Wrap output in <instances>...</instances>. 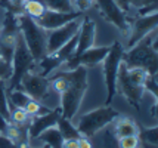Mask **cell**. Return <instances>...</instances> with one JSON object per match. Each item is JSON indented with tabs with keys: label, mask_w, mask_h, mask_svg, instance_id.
Wrapping results in <instances>:
<instances>
[{
	"label": "cell",
	"mask_w": 158,
	"mask_h": 148,
	"mask_svg": "<svg viewBox=\"0 0 158 148\" xmlns=\"http://www.w3.org/2000/svg\"><path fill=\"white\" fill-rule=\"evenodd\" d=\"M44 6L50 11L58 12H74V6L71 0H41Z\"/></svg>",
	"instance_id": "obj_22"
},
{
	"label": "cell",
	"mask_w": 158,
	"mask_h": 148,
	"mask_svg": "<svg viewBox=\"0 0 158 148\" xmlns=\"http://www.w3.org/2000/svg\"><path fill=\"white\" fill-rule=\"evenodd\" d=\"M56 127H58V130L61 132L64 139H78V138L81 136L80 132L77 130V127L73 126L71 120L65 119V117H62V116H59V119L56 121Z\"/></svg>",
	"instance_id": "obj_17"
},
{
	"label": "cell",
	"mask_w": 158,
	"mask_h": 148,
	"mask_svg": "<svg viewBox=\"0 0 158 148\" xmlns=\"http://www.w3.org/2000/svg\"><path fill=\"white\" fill-rule=\"evenodd\" d=\"M6 120L3 119V116H2V114H0V132H2V133H3V132H5V127H6Z\"/></svg>",
	"instance_id": "obj_37"
},
{
	"label": "cell",
	"mask_w": 158,
	"mask_h": 148,
	"mask_svg": "<svg viewBox=\"0 0 158 148\" xmlns=\"http://www.w3.org/2000/svg\"><path fill=\"white\" fill-rule=\"evenodd\" d=\"M155 31L143 37L133 48L123 52V61L127 67H138L143 68L148 74H157V40H155Z\"/></svg>",
	"instance_id": "obj_2"
},
{
	"label": "cell",
	"mask_w": 158,
	"mask_h": 148,
	"mask_svg": "<svg viewBox=\"0 0 158 148\" xmlns=\"http://www.w3.org/2000/svg\"><path fill=\"white\" fill-rule=\"evenodd\" d=\"M157 0H129V5L136 9H140V7L149 6V5H155Z\"/></svg>",
	"instance_id": "obj_30"
},
{
	"label": "cell",
	"mask_w": 158,
	"mask_h": 148,
	"mask_svg": "<svg viewBox=\"0 0 158 148\" xmlns=\"http://www.w3.org/2000/svg\"><path fill=\"white\" fill-rule=\"evenodd\" d=\"M123 44L120 42H115L110 46V50L103 59V74H105V85H106V105H110L112 98L117 92V74L118 67L121 64L123 58Z\"/></svg>",
	"instance_id": "obj_6"
},
{
	"label": "cell",
	"mask_w": 158,
	"mask_h": 148,
	"mask_svg": "<svg viewBox=\"0 0 158 148\" xmlns=\"http://www.w3.org/2000/svg\"><path fill=\"white\" fill-rule=\"evenodd\" d=\"M24 110L27 111V114L30 117H31V116H39V114L50 111V110H48V108H44V107L41 105V102H39V101H35V99H33V98L27 102V105L24 107Z\"/></svg>",
	"instance_id": "obj_25"
},
{
	"label": "cell",
	"mask_w": 158,
	"mask_h": 148,
	"mask_svg": "<svg viewBox=\"0 0 158 148\" xmlns=\"http://www.w3.org/2000/svg\"><path fill=\"white\" fill-rule=\"evenodd\" d=\"M103 144H105V148H120L118 147L117 138H115V136H112L110 132L105 135V141H103Z\"/></svg>",
	"instance_id": "obj_31"
},
{
	"label": "cell",
	"mask_w": 158,
	"mask_h": 148,
	"mask_svg": "<svg viewBox=\"0 0 158 148\" xmlns=\"http://www.w3.org/2000/svg\"><path fill=\"white\" fill-rule=\"evenodd\" d=\"M98 3V7L101 11V15L111 22L112 25H115L120 31H129V19L126 16V12H123L115 0H95Z\"/></svg>",
	"instance_id": "obj_10"
},
{
	"label": "cell",
	"mask_w": 158,
	"mask_h": 148,
	"mask_svg": "<svg viewBox=\"0 0 158 148\" xmlns=\"http://www.w3.org/2000/svg\"><path fill=\"white\" fill-rule=\"evenodd\" d=\"M81 21H83V16H80V18H76L73 21L67 22L62 27L46 31V50H48V53L56 52L62 44H65L68 42L73 36H76L78 33V30H80Z\"/></svg>",
	"instance_id": "obj_7"
},
{
	"label": "cell",
	"mask_w": 158,
	"mask_h": 148,
	"mask_svg": "<svg viewBox=\"0 0 158 148\" xmlns=\"http://www.w3.org/2000/svg\"><path fill=\"white\" fill-rule=\"evenodd\" d=\"M28 119L30 116L24 108H18L9 102V121H12L16 126H24L28 123Z\"/></svg>",
	"instance_id": "obj_20"
},
{
	"label": "cell",
	"mask_w": 158,
	"mask_h": 148,
	"mask_svg": "<svg viewBox=\"0 0 158 148\" xmlns=\"http://www.w3.org/2000/svg\"><path fill=\"white\" fill-rule=\"evenodd\" d=\"M115 3H117L118 7H120L123 12H129V9H130L129 0H115Z\"/></svg>",
	"instance_id": "obj_35"
},
{
	"label": "cell",
	"mask_w": 158,
	"mask_h": 148,
	"mask_svg": "<svg viewBox=\"0 0 158 148\" xmlns=\"http://www.w3.org/2000/svg\"><path fill=\"white\" fill-rule=\"evenodd\" d=\"M138 136H139V139H140V142H145V144H148V145H154V147H157L158 129L155 126L148 127V129H143V130H140V129H139Z\"/></svg>",
	"instance_id": "obj_24"
},
{
	"label": "cell",
	"mask_w": 158,
	"mask_h": 148,
	"mask_svg": "<svg viewBox=\"0 0 158 148\" xmlns=\"http://www.w3.org/2000/svg\"><path fill=\"white\" fill-rule=\"evenodd\" d=\"M78 148H92V144L86 136H80L78 138Z\"/></svg>",
	"instance_id": "obj_36"
},
{
	"label": "cell",
	"mask_w": 158,
	"mask_h": 148,
	"mask_svg": "<svg viewBox=\"0 0 158 148\" xmlns=\"http://www.w3.org/2000/svg\"><path fill=\"white\" fill-rule=\"evenodd\" d=\"M35 65H37V62L34 61L31 52L28 50L27 44H25L22 36H21V31H19V34L16 37L14 57H12V76L9 78L7 91L18 89V87H19V83H21V78L24 77L27 73L34 70Z\"/></svg>",
	"instance_id": "obj_4"
},
{
	"label": "cell",
	"mask_w": 158,
	"mask_h": 148,
	"mask_svg": "<svg viewBox=\"0 0 158 148\" xmlns=\"http://www.w3.org/2000/svg\"><path fill=\"white\" fill-rule=\"evenodd\" d=\"M39 139H41L43 142H46L48 145H50V148H62V142H64V138H62L61 132L58 130V127L52 126L43 130L39 136Z\"/></svg>",
	"instance_id": "obj_16"
},
{
	"label": "cell",
	"mask_w": 158,
	"mask_h": 148,
	"mask_svg": "<svg viewBox=\"0 0 158 148\" xmlns=\"http://www.w3.org/2000/svg\"><path fill=\"white\" fill-rule=\"evenodd\" d=\"M59 116H61V110L48 111V113L35 116L31 121V125L28 126V136L31 139H35L43 130H46L52 126H56V121L59 119Z\"/></svg>",
	"instance_id": "obj_14"
},
{
	"label": "cell",
	"mask_w": 158,
	"mask_h": 148,
	"mask_svg": "<svg viewBox=\"0 0 158 148\" xmlns=\"http://www.w3.org/2000/svg\"><path fill=\"white\" fill-rule=\"evenodd\" d=\"M154 12H157V3H155V5H149V6H145V7H140V9H138L139 16L154 14Z\"/></svg>",
	"instance_id": "obj_32"
},
{
	"label": "cell",
	"mask_w": 158,
	"mask_h": 148,
	"mask_svg": "<svg viewBox=\"0 0 158 148\" xmlns=\"http://www.w3.org/2000/svg\"><path fill=\"white\" fill-rule=\"evenodd\" d=\"M10 76H12V64L0 57V78L6 82L10 78Z\"/></svg>",
	"instance_id": "obj_28"
},
{
	"label": "cell",
	"mask_w": 158,
	"mask_h": 148,
	"mask_svg": "<svg viewBox=\"0 0 158 148\" xmlns=\"http://www.w3.org/2000/svg\"><path fill=\"white\" fill-rule=\"evenodd\" d=\"M95 37H96V22L83 18L80 30H78V39H77V48L73 57H78L84 50H87L95 44Z\"/></svg>",
	"instance_id": "obj_13"
},
{
	"label": "cell",
	"mask_w": 158,
	"mask_h": 148,
	"mask_svg": "<svg viewBox=\"0 0 158 148\" xmlns=\"http://www.w3.org/2000/svg\"><path fill=\"white\" fill-rule=\"evenodd\" d=\"M16 16H18V22H19L21 36H22L24 42L27 44L28 50L31 52L34 61L39 62L40 59H43L48 55V50H46V30H43L33 18L27 16L25 14L16 15Z\"/></svg>",
	"instance_id": "obj_3"
},
{
	"label": "cell",
	"mask_w": 158,
	"mask_h": 148,
	"mask_svg": "<svg viewBox=\"0 0 158 148\" xmlns=\"http://www.w3.org/2000/svg\"><path fill=\"white\" fill-rule=\"evenodd\" d=\"M48 7L44 6V3L41 2V0H27L25 2V5L22 7V11H24V14L30 16V18H33V19H39L41 15L44 14V11H46Z\"/></svg>",
	"instance_id": "obj_19"
},
{
	"label": "cell",
	"mask_w": 158,
	"mask_h": 148,
	"mask_svg": "<svg viewBox=\"0 0 158 148\" xmlns=\"http://www.w3.org/2000/svg\"><path fill=\"white\" fill-rule=\"evenodd\" d=\"M18 89L24 91L30 98L41 102L50 95L52 87H50V82L44 76H41L39 73H34V71H30L21 78Z\"/></svg>",
	"instance_id": "obj_8"
},
{
	"label": "cell",
	"mask_w": 158,
	"mask_h": 148,
	"mask_svg": "<svg viewBox=\"0 0 158 148\" xmlns=\"http://www.w3.org/2000/svg\"><path fill=\"white\" fill-rule=\"evenodd\" d=\"M93 5H95V0H74V2H73L74 11L80 12V14L87 12V11H89Z\"/></svg>",
	"instance_id": "obj_29"
},
{
	"label": "cell",
	"mask_w": 158,
	"mask_h": 148,
	"mask_svg": "<svg viewBox=\"0 0 158 148\" xmlns=\"http://www.w3.org/2000/svg\"><path fill=\"white\" fill-rule=\"evenodd\" d=\"M139 133V126L133 121V120L127 119H118L117 125H115V138H123V136H130V135H138Z\"/></svg>",
	"instance_id": "obj_15"
},
{
	"label": "cell",
	"mask_w": 158,
	"mask_h": 148,
	"mask_svg": "<svg viewBox=\"0 0 158 148\" xmlns=\"http://www.w3.org/2000/svg\"><path fill=\"white\" fill-rule=\"evenodd\" d=\"M143 89L148 92H151L152 95L155 96L157 99V74H148L146 78H145V83H143Z\"/></svg>",
	"instance_id": "obj_27"
},
{
	"label": "cell",
	"mask_w": 158,
	"mask_h": 148,
	"mask_svg": "<svg viewBox=\"0 0 158 148\" xmlns=\"http://www.w3.org/2000/svg\"><path fill=\"white\" fill-rule=\"evenodd\" d=\"M0 133H2V132H0Z\"/></svg>",
	"instance_id": "obj_38"
},
{
	"label": "cell",
	"mask_w": 158,
	"mask_h": 148,
	"mask_svg": "<svg viewBox=\"0 0 158 148\" xmlns=\"http://www.w3.org/2000/svg\"><path fill=\"white\" fill-rule=\"evenodd\" d=\"M77 39H78V33H77L76 36H73L68 42L65 43V44H62V46L56 50V52H53V53H52L53 57H56L59 61H61L62 65H64V62H65V61H68L69 58L74 55L76 48H77Z\"/></svg>",
	"instance_id": "obj_18"
},
{
	"label": "cell",
	"mask_w": 158,
	"mask_h": 148,
	"mask_svg": "<svg viewBox=\"0 0 158 148\" xmlns=\"http://www.w3.org/2000/svg\"><path fill=\"white\" fill-rule=\"evenodd\" d=\"M0 148H16V147H15V144L7 136L0 133Z\"/></svg>",
	"instance_id": "obj_33"
},
{
	"label": "cell",
	"mask_w": 158,
	"mask_h": 148,
	"mask_svg": "<svg viewBox=\"0 0 158 148\" xmlns=\"http://www.w3.org/2000/svg\"><path fill=\"white\" fill-rule=\"evenodd\" d=\"M118 113L111 108L110 105L102 107V108H96L90 113H86L84 116H81L78 119V123H77V130L80 132L81 136H86V138H90L93 135L99 132L101 129L110 125L112 120L117 119Z\"/></svg>",
	"instance_id": "obj_5"
},
{
	"label": "cell",
	"mask_w": 158,
	"mask_h": 148,
	"mask_svg": "<svg viewBox=\"0 0 158 148\" xmlns=\"http://www.w3.org/2000/svg\"><path fill=\"white\" fill-rule=\"evenodd\" d=\"M7 99L12 105L18 107V108H24L31 98L21 89H12V91H7Z\"/></svg>",
	"instance_id": "obj_21"
},
{
	"label": "cell",
	"mask_w": 158,
	"mask_h": 148,
	"mask_svg": "<svg viewBox=\"0 0 158 148\" xmlns=\"http://www.w3.org/2000/svg\"><path fill=\"white\" fill-rule=\"evenodd\" d=\"M65 77L68 80V85L61 95V116L68 120H73L77 114L83 96L87 91V68L78 65L74 70L64 71Z\"/></svg>",
	"instance_id": "obj_1"
},
{
	"label": "cell",
	"mask_w": 158,
	"mask_h": 148,
	"mask_svg": "<svg viewBox=\"0 0 158 148\" xmlns=\"http://www.w3.org/2000/svg\"><path fill=\"white\" fill-rule=\"evenodd\" d=\"M117 89H120V92L123 93V96L131 107H135L136 110H139V102L142 99L143 95V86H139L136 83H133L129 76H127V67L126 64L121 61L120 67H118V74H117Z\"/></svg>",
	"instance_id": "obj_9"
},
{
	"label": "cell",
	"mask_w": 158,
	"mask_h": 148,
	"mask_svg": "<svg viewBox=\"0 0 158 148\" xmlns=\"http://www.w3.org/2000/svg\"><path fill=\"white\" fill-rule=\"evenodd\" d=\"M83 16V14L80 12H58V11H50V9H46L44 11V14L41 15L39 19H35V22L40 25L43 30H55L58 27H62V25H65L67 22L73 21V19H76V18H80Z\"/></svg>",
	"instance_id": "obj_12"
},
{
	"label": "cell",
	"mask_w": 158,
	"mask_h": 148,
	"mask_svg": "<svg viewBox=\"0 0 158 148\" xmlns=\"http://www.w3.org/2000/svg\"><path fill=\"white\" fill-rule=\"evenodd\" d=\"M157 24H158V14L149 15H143V16H139L138 19H135L133 25L130 30V37H129V43L127 46L133 48L138 42H140L143 37H146L148 34H151L152 31L157 30Z\"/></svg>",
	"instance_id": "obj_11"
},
{
	"label": "cell",
	"mask_w": 158,
	"mask_h": 148,
	"mask_svg": "<svg viewBox=\"0 0 158 148\" xmlns=\"http://www.w3.org/2000/svg\"><path fill=\"white\" fill-rule=\"evenodd\" d=\"M117 141L120 148H140V139L138 135L123 136V138H118Z\"/></svg>",
	"instance_id": "obj_26"
},
{
	"label": "cell",
	"mask_w": 158,
	"mask_h": 148,
	"mask_svg": "<svg viewBox=\"0 0 158 148\" xmlns=\"http://www.w3.org/2000/svg\"><path fill=\"white\" fill-rule=\"evenodd\" d=\"M62 148H78V139H64Z\"/></svg>",
	"instance_id": "obj_34"
},
{
	"label": "cell",
	"mask_w": 158,
	"mask_h": 148,
	"mask_svg": "<svg viewBox=\"0 0 158 148\" xmlns=\"http://www.w3.org/2000/svg\"><path fill=\"white\" fill-rule=\"evenodd\" d=\"M0 114L3 119L9 121V99H7V87L5 80L0 78Z\"/></svg>",
	"instance_id": "obj_23"
}]
</instances>
